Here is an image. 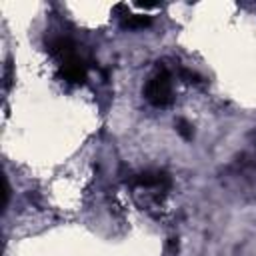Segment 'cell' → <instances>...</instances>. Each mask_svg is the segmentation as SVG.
Listing matches in <instances>:
<instances>
[{
	"instance_id": "6da1fadb",
	"label": "cell",
	"mask_w": 256,
	"mask_h": 256,
	"mask_svg": "<svg viewBox=\"0 0 256 256\" xmlns=\"http://www.w3.org/2000/svg\"><path fill=\"white\" fill-rule=\"evenodd\" d=\"M52 54L58 58V72L60 78L68 84H82L88 76V64L86 60L74 50V44L66 38H58L50 44Z\"/></svg>"
},
{
	"instance_id": "7a4b0ae2",
	"label": "cell",
	"mask_w": 256,
	"mask_h": 256,
	"mask_svg": "<svg viewBox=\"0 0 256 256\" xmlns=\"http://www.w3.org/2000/svg\"><path fill=\"white\" fill-rule=\"evenodd\" d=\"M144 98L156 106V108H166L174 100V90H172V74L166 68H158L154 76L144 86Z\"/></svg>"
},
{
	"instance_id": "3957f363",
	"label": "cell",
	"mask_w": 256,
	"mask_h": 256,
	"mask_svg": "<svg viewBox=\"0 0 256 256\" xmlns=\"http://www.w3.org/2000/svg\"><path fill=\"white\" fill-rule=\"evenodd\" d=\"M170 184H172L170 176L166 172H160V170H156V172H140L132 180V186H136V188H154V190H168Z\"/></svg>"
},
{
	"instance_id": "277c9868",
	"label": "cell",
	"mask_w": 256,
	"mask_h": 256,
	"mask_svg": "<svg viewBox=\"0 0 256 256\" xmlns=\"http://www.w3.org/2000/svg\"><path fill=\"white\" fill-rule=\"evenodd\" d=\"M152 18L150 16H144V14H126L122 16V28L126 30H142L146 26H150Z\"/></svg>"
},
{
	"instance_id": "5b68a950",
	"label": "cell",
	"mask_w": 256,
	"mask_h": 256,
	"mask_svg": "<svg viewBox=\"0 0 256 256\" xmlns=\"http://www.w3.org/2000/svg\"><path fill=\"white\" fill-rule=\"evenodd\" d=\"M176 132L184 138V140H192V136H194V130H192V124L188 122V120H184V118H180L178 122H176Z\"/></svg>"
},
{
	"instance_id": "8992f818",
	"label": "cell",
	"mask_w": 256,
	"mask_h": 256,
	"mask_svg": "<svg viewBox=\"0 0 256 256\" xmlns=\"http://www.w3.org/2000/svg\"><path fill=\"white\" fill-rule=\"evenodd\" d=\"M180 76H182V80H184V82H188V84H200V82H202V78H200L196 72L186 70V68H182V70H180Z\"/></svg>"
},
{
	"instance_id": "52a82bcc",
	"label": "cell",
	"mask_w": 256,
	"mask_h": 256,
	"mask_svg": "<svg viewBox=\"0 0 256 256\" xmlns=\"http://www.w3.org/2000/svg\"><path fill=\"white\" fill-rule=\"evenodd\" d=\"M8 196H10V188H8V180L2 178V208L8 206Z\"/></svg>"
}]
</instances>
